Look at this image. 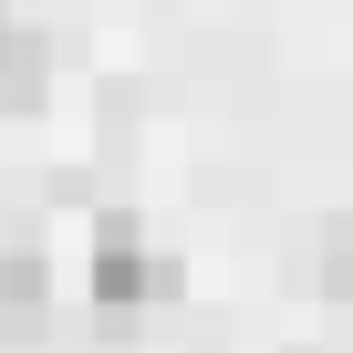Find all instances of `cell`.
I'll return each mask as SVG.
<instances>
[{
    "label": "cell",
    "mask_w": 353,
    "mask_h": 353,
    "mask_svg": "<svg viewBox=\"0 0 353 353\" xmlns=\"http://www.w3.org/2000/svg\"><path fill=\"white\" fill-rule=\"evenodd\" d=\"M166 291H176V270L145 250V229L135 219H104L94 229V301L104 312H135V301H166Z\"/></svg>",
    "instance_id": "1"
},
{
    "label": "cell",
    "mask_w": 353,
    "mask_h": 353,
    "mask_svg": "<svg viewBox=\"0 0 353 353\" xmlns=\"http://www.w3.org/2000/svg\"><path fill=\"white\" fill-rule=\"evenodd\" d=\"M42 291H52V281H42L32 250H0V312H42Z\"/></svg>",
    "instance_id": "2"
},
{
    "label": "cell",
    "mask_w": 353,
    "mask_h": 353,
    "mask_svg": "<svg viewBox=\"0 0 353 353\" xmlns=\"http://www.w3.org/2000/svg\"><path fill=\"white\" fill-rule=\"evenodd\" d=\"M322 281L353 301V219H332V239H322Z\"/></svg>",
    "instance_id": "3"
},
{
    "label": "cell",
    "mask_w": 353,
    "mask_h": 353,
    "mask_svg": "<svg viewBox=\"0 0 353 353\" xmlns=\"http://www.w3.org/2000/svg\"><path fill=\"white\" fill-rule=\"evenodd\" d=\"M0 42H11V32H0Z\"/></svg>",
    "instance_id": "4"
}]
</instances>
